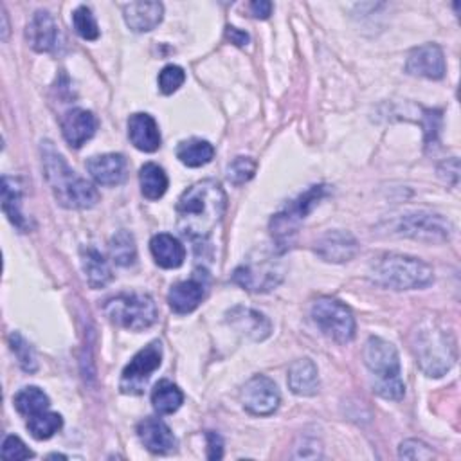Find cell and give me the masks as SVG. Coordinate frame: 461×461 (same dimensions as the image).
<instances>
[{
	"instance_id": "obj_1",
	"label": "cell",
	"mask_w": 461,
	"mask_h": 461,
	"mask_svg": "<svg viewBox=\"0 0 461 461\" xmlns=\"http://www.w3.org/2000/svg\"><path fill=\"white\" fill-rule=\"evenodd\" d=\"M227 196L216 180H198L176 202V229L189 240H207L221 221Z\"/></svg>"
},
{
	"instance_id": "obj_2",
	"label": "cell",
	"mask_w": 461,
	"mask_h": 461,
	"mask_svg": "<svg viewBox=\"0 0 461 461\" xmlns=\"http://www.w3.org/2000/svg\"><path fill=\"white\" fill-rule=\"evenodd\" d=\"M41 162L47 184L59 205L67 209H90L99 202L97 189L79 176L49 140L41 142Z\"/></svg>"
},
{
	"instance_id": "obj_3",
	"label": "cell",
	"mask_w": 461,
	"mask_h": 461,
	"mask_svg": "<svg viewBox=\"0 0 461 461\" xmlns=\"http://www.w3.org/2000/svg\"><path fill=\"white\" fill-rule=\"evenodd\" d=\"M411 348L427 376H443L456 362V340L436 321H425L412 331Z\"/></svg>"
},
{
	"instance_id": "obj_4",
	"label": "cell",
	"mask_w": 461,
	"mask_h": 461,
	"mask_svg": "<svg viewBox=\"0 0 461 461\" xmlns=\"http://www.w3.org/2000/svg\"><path fill=\"white\" fill-rule=\"evenodd\" d=\"M375 283L393 290L425 288L434 281V270L429 263L403 254H382L371 263Z\"/></svg>"
},
{
	"instance_id": "obj_5",
	"label": "cell",
	"mask_w": 461,
	"mask_h": 461,
	"mask_svg": "<svg viewBox=\"0 0 461 461\" xmlns=\"http://www.w3.org/2000/svg\"><path fill=\"white\" fill-rule=\"evenodd\" d=\"M362 357L366 367L376 378L373 385L375 393L387 400H400L405 393V385L400 378V360L396 348L380 337H369Z\"/></svg>"
},
{
	"instance_id": "obj_6",
	"label": "cell",
	"mask_w": 461,
	"mask_h": 461,
	"mask_svg": "<svg viewBox=\"0 0 461 461\" xmlns=\"http://www.w3.org/2000/svg\"><path fill=\"white\" fill-rule=\"evenodd\" d=\"M104 315L131 331H142L155 324L157 304L148 294H119L103 303Z\"/></svg>"
},
{
	"instance_id": "obj_7",
	"label": "cell",
	"mask_w": 461,
	"mask_h": 461,
	"mask_svg": "<svg viewBox=\"0 0 461 461\" xmlns=\"http://www.w3.org/2000/svg\"><path fill=\"white\" fill-rule=\"evenodd\" d=\"M328 194V185L319 184L306 189L303 194H299L295 200L288 202V205L272 216L270 220V232L277 245V252H283L292 238L295 236L301 221L306 218V214Z\"/></svg>"
},
{
	"instance_id": "obj_8",
	"label": "cell",
	"mask_w": 461,
	"mask_h": 461,
	"mask_svg": "<svg viewBox=\"0 0 461 461\" xmlns=\"http://www.w3.org/2000/svg\"><path fill=\"white\" fill-rule=\"evenodd\" d=\"M283 276L285 270L281 261L274 254L261 250L258 256H250L236 267L232 281L249 292L265 294L276 288L283 281Z\"/></svg>"
},
{
	"instance_id": "obj_9",
	"label": "cell",
	"mask_w": 461,
	"mask_h": 461,
	"mask_svg": "<svg viewBox=\"0 0 461 461\" xmlns=\"http://www.w3.org/2000/svg\"><path fill=\"white\" fill-rule=\"evenodd\" d=\"M312 319L328 339L339 344H348L355 337L351 310L333 297H319L312 304Z\"/></svg>"
},
{
	"instance_id": "obj_10",
	"label": "cell",
	"mask_w": 461,
	"mask_h": 461,
	"mask_svg": "<svg viewBox=\"0 0 461 461\" xmlns=\"http://www.w3.org/2000/svg\"><path fill=\"white\" fill-rule=\"evenodd\" d=\"M389 232L396 236L436 243V241L448 240L452 227L441 214L416 211V212L398 216L394 221H391Z\"/></svg>"
},
{
	"instance_id": "obj_11",
	"label": "cell",
	"mask_w": 461,
	"mask_h": 461,
	"mask_svg": "<svg viewBox=\"0 0 461 461\" xmlns=\"http://www.w3.org/2000/svg\"><path fill=\"white\" fill-rule=\"evenodd\" d=\"M162 364V344L160 340H151L148 346L139 349L128 366L122 369L119 389L126 394H140L146 382Z\"/></svg>"
},
{
	"instance_id": "obj_12",
	"label": "cell",
	"mask_w": 461,
	"mask_h": 461,
	"mask_svg": "<svg viewBox=\"0 0 461 461\" xmlns=\"http://www.w3.org/2000/svg\"><path fill=\"white\" fill-rule=\"evenodd\" d=\"M241 403L243 409L254 416H270L279 407L281 396L276 384L265 376L256 375L252 376L241 389Z\"/></svg>"
},
{
	"instance_id": "obj_13",
	"label": "cell",
	"mask_w": 461,
	"mask_h": 461,
	"mask_svg": "<svg viewBox=\"0 0 461 461\" xmlns=\"http://www.w3.org/2000/svg\"><path fill=\"white\" fill-rule=\"evenodd\" d=\"M405 72L427 79H441L445 76V56L441 47L436 43L414 47L407 56Z\"/></svg>"
},
{
	"instance_id": "obj_14",
	"label": "cell",
	"mask_w": 461,
	"mask_h": 461,
	"mask_svg": "<svg viewBox=\"0 0 461 461\" xmlns=\"http://www.w3.org/2000/svg\"><path fill=\"white\" fill-rule=\"evenodd\" d=\"M315 252L328 263H344L357 256L358 241L348 230H328L317 240Z\"/></svg>"
},
{
	"instance_id": "obj_15",
	"label": "cell",
	"mask_w": 461,
	"mask_h": 461,
	"mask_svg": "<svg viewBox=\"0 0 461 461\" xmlns=\"http://www.w3.org/2000/svg\"><path fill=\"white\" fill-rule=\"evenodd\" d=\"M227 322L230 328H234L238 333L245 335L250 340H265L272 331V322L267 315H263L258 310L247 308V306H234L227 312Z\"/></svg>"
},
{
	"instance_id": "obj_16",
	"label": "cell",
	"mask_w": 461,
	"mask_h": 461,
	"mask_svg": "<svg viewBox=\"0 0 461 461\" xmlns=\"http://www.w3.org/2000/svg\"><path fill=\"white\" fill-rule=\"evenodd\" d=\"M90 176L101 185H119L128 176V162L121 153H103L86 160Z\"/></svg>"
},
{
	"instance_id": "obj_17",
	"label": "cell",
	"mask_w": 461,
	"mask_h": 461,
	"mask_svg": "<svg viewBox=\"0 0 461 461\" xmlns=\"http://www.w3.org/2000/svg\"><path fill=\"white\" fill-rule=\"evenodd\" d=\"M97 117L85 108L68 110L61 121V133L70 148H81L97 130Z\"/></svg>"
},
{
	"instance_id": "obj_18",
	"label": "cell",
	"mask_w": 461,
	"mask_h": 461,
	"mask_svg": "<svg viewBox=\"0 0 461 461\" xmlns=\"http://www.w3.org/2000/svg\"><path fill=\"white\" fill-rule=\"evenodd\" d=\"M140 443L153 454H169L176 448V438L160 418H144L137 425Z\"/></svg>"
},
{
	"instance_id": "obj_19",
	"label": "cell",
	"mask_w": 461,
	"mask_h": 461,
	"mask_svg": "<svg viewBox=\"0 0 461 461\" xmlns=\"http://www.w3.org/2000/svg\"><path fill=\"white\" fill-rule=\"evenodd\" d=\"M205 297V281L194 276L187 281H180L171 286L167 294V303L176 313H191Z\"/></svg>"
},
{
	"instance_id": "obj_20",
	"label": "cell",
	"mask_w": 461,
	"mask_h": 461,
	"mask_svg": "<svg viewBox=\"0 0 461 461\" xmlns=\"http://www.w3.org/2000/svg\"><path fill=\"white\" fill-rule=\"evenodd\" d=\"M128 137L131 144L146 153H153L160 148V131L157 121L149 113H133L128 119Z\"/></svg>"
},
{
	"instance_id": "obj_21",
	"label": "cell",
	"mask_w": 461,
	"mask_h": 461,
	"mask_svg": "<svg viewBox=\"0 0 461 461\" xmlns=\"http://www.w3.org/2000/svg\"><path fill=\"white\" fill-rule=\"evenodd\" d=\"M164 5L160 2H130L122 5L126 25L135 32H148L162 22Z\"/></svg>"
},
{
	"instance_id": "obj_22",
	"label": "cell",
	"mask_w": 461,
	"mask_h": 461,
	"mask_svg": "<svg viewBox=\"0 0 461 461\" xmlns=\"http://www.w3.org/2000/svg\"><path fill=\"white\" fill-rule=\"evenodd\" d=\"M27 40L36 52H50L58 45V25L47 11H36L27 25Z\"/></svg>"
},
{
	"instance_id": "obj_23",
	"label": "cell",
	"mask_w": 461,
	"mask_h": 461,
	"mask_svg": "<svg viewBox=\"0 0 461 461\" xmlns=\"http://www.w3.org/2000/svg\"><path fill=\"white\" fill-rule=\"evenodd\" d=\"M149 250L155 263L162 268H178L185 259L184 245L171 234H155L149 241Z\"/></svg>"
},
{
	"instance_id": "obj_24",
	"label": "cell",
	"mask_w": 461,
	"mask_h": 461,
	"mask_svg": "<svg viewBox=\"0 0 461 461\" xmlns=\"http://www.w3.org/2000/svg\"><path fill=\"white\" fill-rule=\"evenodd\" d=\"M288 387L299 396H313L319 391L317 366L310 358H299L288 367Z\"/></svg>"
},
{
	"instance_id": "obj_25",
	"label": "cell",
	"mask_w": 461,
	"mask_h": 461,
	"mask_svg": "<svg viewBox=\"0 0 461 461\" xmlns=\"http://www.w3.org/2000/svg\"><path fill=\"white\" fill-rule=\"evenodd\" d=\"M2 209L20 232L31 230V221L22 212V187L16 178L2 176Z\"/></svg>"
},
{
	"instance_id": "obj_26",
	"label": "cell",
	"mask_w": 461,
	"mask_h": 461,
	"mask_svg": "<svg viewBox=\"0 0 461 461\" xmlns=\"http://www.w3.org/2000/svg\"><path fill=\"white\" fill-rule=\"evenodd\" d=\"M81 265L90 288H103L113 279L110 265L106 263L103 254L90 245L81 249Z\"/></svg>"
},
{
	"instance_id": "obj_27",
	"label": "cell",
	"mask_w": 461,
	"mask_h": 461,
	"mask_svg": "<svg viewBox=\"0 0 461 461\" xmlns=\"http://www.w3.org/2000/svg\"><path fill=\"white\" fill-rule=\"evenodd\" d=\"M214 148L209 140L203 139H189L182 140L176 146V158L187 167H200L212 160Z\"/></svg>"
},
{
	"instance_id": "obj_28",
	"label": "cell",
	"mask_w": 461,
	"mask_h": 461,
	"mask_svg": "<svg viewBox=\"0 0 461 461\" xmlns=\"http://www.w3.org/2000/svg\"><path fill=\"white\" fill-rule=\"evenodd\" d=\"M139 184L148 200H158L167 191V175L158 164L148 162L139 171Z\"/></svg>"
},
{
	"instance_id": "obj_29",
	"label": "cell",
	"mask_w": 461,
	"mask_h": 461,
	"mask_svg": "<svg viewBox=\"0 0 461 461\" xmlns=\"http://www.w3.org/2000/svg\"><path fill=\"white\" fill-rule=\"evenodd\" d=\"M182 402H184V394L178 389V385H175L169 380H160L155 384V387L151 391V403L158 414L176 412L180 409Z\"/></svg>"
},
{
	"instance_id": "obj_30",
	"label": "cell",
	"mask_w": 461,
	"mask_h": 461,
	"mask_svg": "<svg viewBox=\"0 0 461 461\" xmlns=\"http://www.w3.org/2000/svg\"><path fill=\"white\" fill-rule=\"evenodd\" d=\"M14 407L16 411L25 416V418H31L34 414H40L43 411H49L50 407V400L49 396L36 385H29V387H23L16 393L14 396Z\"/></svg>"
},
{
	"instance_id": "obj_31",
	"label": "cell",
	"mask_w": 461,
	"mask_h": 461,
	"mask_svg": "<svg viewBox=\"0 0 461 461\" xmlns=\"http://www.w3.org/2000/svg\"><path fill=\"white\" fill-rule=\"evenodd\" d=\"M110 256L115 265L130 267L137 259V247L135 240L128 230H119L110 240Z\"/></svg>"
},
{
	"instance_id": "obj_32",
	"label": "cell",
	"mask_w": 461,
	"mask_h": 461,
	"mask_svg": "<svg viewBox=\"0 0 461 461\" xmlns=\"http://www.w3.org/2000/svg\"><path fill=\"white\" fill-rule=\"evenodd\" d=\"M63 425V418L58 412L43 411L27 418V429L34 439H49L52 438Z\"/></svg>"
},
{
	"instance_id": "obj_33",
	"label": "cell",
	"mask_w": 461,
	"mask_h": 461,
	"mask_svg": "<svg viewBox=\"0 0 461 461\" xmlns=\"http://www.w3.org/2000/svg\"><path fill=\"white\" fill-rule=\"evenodd\" d=\"M9 346L20 364V367L25 371V373H34L38 369V360H36V355L31 348V344L18 333V331H13L9 335Z\"/></svg>"
},
{
	"instance_id": "obj_34",
	"label": "cell",
	"mask_w": 461,
	"mask_h": 461,
	"mask_svg": "<svg viewBox=\"0 0 461 461\" xmlns=\"http://www.w3.org/2000/svg\"><path fill=\"white\" fill-rule=\"evenodd\" d=\"M72 23L76 32L83 38V40H97L99 38V27L97 22L92 14V11L86 5H79L74 13H72Z\"/></svg>"
},
{
	"instance_id": "obj_35",
	"label": "cell",
	"mask_w": 461,
	"mask_h": 461,
	"mask_svg": "<svg viewBox=\"0 0 461 461\" xmlns=\"http://www.w3.org/2000/svg\"><path fill=\"white\" fill-rule=\"evenodd\" d=\"M256 173V162L250 157H236L227 167V178L234 185L249 182Z\"/></svg>"
},
{
	"instance_id": "obj_36",
	"label": "cell",
	"mask_w": 461,
	"mask_h": 461,
	"mask_svg": "<svg viewBox=\"0 0 461 461\" xmlns=\"http://www.w3.org/2000/svg\"><path fill=\"white\" fill-rule=\"evenodd\" d=\"M184 81H185V72L178 65H166L158 72V88L166 95L176 92Z\"/></svg>"
},
{
	"instance_id": "obj_37",
	"label": "cell",
	"mask_w": 461,
	"mask_h": 461,
	"mask_svg": "<svg viewBox=\"0 0 461 461\" xmlns=\"http://www.w3.org/2000/svg\"><path fill=\"white\" fill-rule=\"evenodd\" d=\"M34 454L25 447V443L18 438V436H5L4 443H2V457L9 459V461H16V459H29Z\"/></svg>"
},
{
	"instance_id": "obj_38",
	"label": "cell",
	"mask_w": 461,
	"mask_h": 461,
	"mask_svg": "<svg viewBox=\"0 0 461 461\" xmlns=\"http://www.w3.org/2000/svg\"><path fill=\"white\" fill-rule=\"evenodd\" d=\"M398 456L403 459H432V450L420 439H405L398 448Z\"/></svg>"
},
{
	"instance_id": "obj_39",
	"label": "cell",
	"mask_w": 461,
	"mask_h": 461,
	"mask_svg": "<svg viewBox=\"0 0 461 461\" xmlns=\"http://www.w3.org/2000/svg\"><path fill=\"white\" fill-rule=\"evenodd\" d=\"M207 438V457L209 459H220L223 456V439L220 434L209 430L205 432Z\"/></svg>"
},
{
	"instance_id": "obj_40",
	"label": "cell",
	"mask_w": 461,
	"mask_h": 461,
	"mask_svg": "<svg viewBox=\"0 0 461 461\" xmlns=\"http://www.w3.org/2000/svg\"><path fill=\"white\" fill-rule=\"evenodd\" d=\"M250 13L254 18H259V20H265L272 14V2L268 0H256V2H250Z\"/></svg>"
},
{
	"instance_id": "obj_41",
	"label": "cell",
	"mask_w": 461,
	"mask_h": 461,
	"mask_svg": "<svg viewBox=\"0 0 461 461\" xmlns=\"http://www.w3.org/2000/svg\"><path fill=\"white\" fill-rule=\"evenodd\" d=\"M225 38H227L230 43L238 45V47L247 45L249 40H250L245 31H240V29H236V27H232V25H227V27H225Z\"/></svg>"
}]
</instances>
